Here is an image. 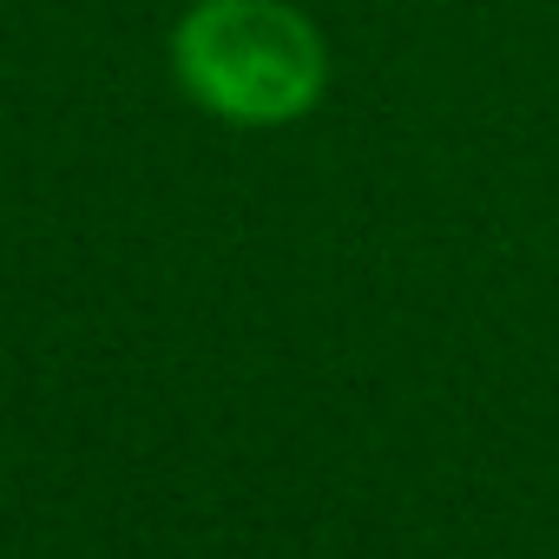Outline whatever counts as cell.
<instances>
[{"instance_id":"6da1fadb","label":"cell","mask_w":559,"mask_h":559,"mask_svg":"<svg viewBox=\"0 0 559 559\" xmlns=\"http://www.w3.org/2000/svg\"><path fill=\"white\" fill-rule=\"evenodd\" d=\"M178 86L230 126H290L330 86V47L290 0H198L171 34Z\"/></svg>"}]
</instances>
